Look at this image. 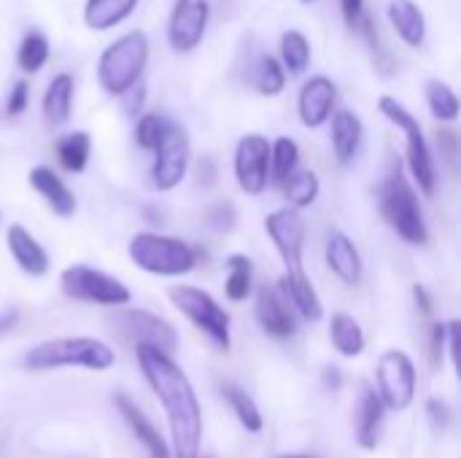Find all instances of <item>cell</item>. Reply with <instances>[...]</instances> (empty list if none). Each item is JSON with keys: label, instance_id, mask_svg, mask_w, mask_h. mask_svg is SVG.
I'll return each instance as SVG.
<instances>
[{"label": "cell", "instance_id": "cell-1", "mask_svg": "<svg viewBox=\"0 0 461 458\" xmlns=\"http://www.w3.org/2000/svg\"><path fill=\"white\" fill-rule=\"evenodd\" d=\"M135 359L138 367L162 402L170 424V440H173V458H200L203 445V410L194 394L192 381L186 373L165 354L135 346Z\"/></svg>", "mask_w": 461, "mask_h": 458}, {"label": "cell", "instance_id": "cell-2", "mask_svg": "<svg viewBox=\"0 0 461 458\" xmlns=\"http://www.w3.org/2000/svg\"><path fill=\"white\" fill-rule=\"evenodd\" d=\"M378 211H381L384 221L408 246H424L429 240V229L424 221L419 194H416L413 184L405 178L400 162H392L384 181L378 184Z\"/></svg>", "mask_w": 461, "mask_h": 458}, {"label": "cell", "instance_id": "cell-3", "mask_svg": "<svg viewBox=\"0 0 461 458\" xmlns=\"http://www.w3.org/2000/svg\"><path fill=\"white\" fill-rule=\"evenodd\" d=\"M24 370L46 373L62 367H84L92 373H105L116 364V351L97 337H54L32 346L22 356Z\"/></svg>", "mask_w": 461, "mask_h": 458}, {"label": "cell", "instance_id": "cell-4", "mask_svg": "<svg viewBox=\"0 0 461 458\" xmlns=\"http://www.w3.org/2000/svg\"><path fill=\"white\" fill-rule=\"evenodd\" d=\"M127 254L135 267L162 275V278H178L197 267V254L189 243L181 238H167L157 232H138L132 235Z\"/></svg>", "mask_w": 461, "mask_h": 458}, {"label": "cell", "instance_id": "cell-5", "mask_svg": "<svg viewBox=\"0 0 461 458\" xmlns=\"http://www.w3.org/2000/svg\"><path fill=\"white\" fill-rule=\"evenodd\" d=\"M149 62V40L143 32H127L119 40H113L103 54H100V65H97V78L100 86L108 94H127L143 67Z\"/></svg>", "mask_w": 461, "mask_h": 458}, {"label": "cell", "instance_id": "cell-6", "mask_svg": "<svg viewBox=\"0 0 461 458\" xmlns=\"http://www.w3.org/2000/svg\"><path fill=\"white\" fill-rule=\"evenodd\" d=\"M378 108H381V113H384L394 127H400V130L405 132V143H408V167H411V173H413L419 189H421L427 197H432V194L438 192V167H435V157H432V151H429V143H427V138H424V130H421L419 119H416L402 103H397V100L389 97V94H384V97L378 100Z\"/></svg>", "mask_w": 461, "mask_h": 458}, {"label": "cell", "instance_id": "cell-7", "mask_svg": "<svg viewBox=\"0 0 461 458\" xmlns=\"http://www.w3.org/2000/svg\"><path fill=\"white\" fill-rule=\"evenodd\" d=\"M59 289L65 297L76 302L89 305H105V308H124L132 300V292L113 275L95 270L89 265H70L59 275Z\"/></svg>", "mask_w": 461, "mask_h": 458}, {"label": "cell", "instance_id": "cell-8", "mask_svg": "<svg viewBox=\"0 0 461 458\" xmlns=\"http://www.w3.org/2000/svg\"><path fill=\"white\" fill-rule=\"evenodd\" d=\"M167 297L173 300V305L200 329L208 335V340L221 348V351H230L232 346V337H230V313L203 289L197 286H170L167 289Z\"/></svg>", "mask_w": 461, "mask_h": 458}, {"label": "cell", "instance_id": "cell-9", "mask_svg": "<svg viewBox=\"0 0 461 458\" xmlns=\"http://www.w3.org/2000/svg\"><path fill=\"white\" fill-rule=\"evenodd\" d=\"M113 329L135 343V346H146V348H154L165 356L173 359V354L178 351V332L170 321L149 313V310H140V308H119L116 316L111 319Z\"/></svg>", "mask_w": 461, "mask_h": 458}, {"label": "cell", "instance_id": "cell-10", "mask_svg": "<svg viewBox=\"0 0 461 458\" xmlns=\"http://www.w3.org/2000/svg\"><path fill=\"white\" fill-rule=\"evenodd\" d=\"M375 383H378L375 394L381 397L384 408L397 413L408 410L416 400V386H419L413 359L405 351H386L378 359Z\"/></svg>", "mask_w": 461, "mask_h": 458}, {"label": "cell", "instance_id": "cell-11", "mask_svg": "<svg viewBox=\"0 0 461 458\" xmlns=\"http://www.w3.org/2000/svg\"><path fill=\"white\" fill-rule=\"evenodd\" d=\"M235 178L249 197H259L270 181V140L262 135H246L235 148Z\"/></svg>", "mask_w": 461, "mask_h": 458}, {"label": "cell", "instance_id": "cell-12", "mask_svg": "<svg viewBox=\"0 0 461 458\" xmlns=\"http://www.w3.org/2000/svg\"><path fill=\"white\" fill-rule=\"evenodd\" d=\"M154 154H157V162L151 167L154 189H159V192L176 189L184 181L186 167H189V135H186V130L178 124H170L165 140L159 143V148Z\"/></svg>", "mask_w": 461, "mask_h": 458}, {"label": "cell", "instance_id": "cell-13", "mask_svg": "<svg viewBox=\"0 0 461 458\" xmlns=\"http://www.w3.org/2000/svg\"><path fill=\"white\" fill-rule=\"evenodd\" d=\"M265 229L286 262V270H303V251H305V221L294 208L273 211L265 219Z\"/></svg>", "mask_w": 461, "mask_h": 458}, {"label": "cell", "instance_id": "cell-14", "mask_svg": "<svg viewBox=\"0 0 461 458\" xmlns=\"http://www.w3.org/2000/svg\"><path fill=\"white\" fill-rule=\"evenodd\" d=\"M254 313H257L259 327H262L270 337L286 340V337H294V335H297L294 310H292V305L286 302V297H284V292H281L278 283H265V286H259L257 302H254Z\"/></svg>", "mask_w": 461, "mask_h": 458}, {"label": "cell", "instance_id": "cell-15", "mask_svg": "<svg viewBox=\"0 0 461 458\" xmlns=\"http://www.w3.org/2000/svg\"><path fill=\"white\" fill-rule=\"evenodd\" d=\"M208 27V3L205 0H178L170 24H167V40L176 51H192L203 40Z\"/></svg>", "mask_w": 461, "mask_h": 458}, {"label": "cell", "instance_id": "cell-16", "mask_svg": "<svg viewBox=\"0 0 461 458\" xmlns=\"http://www.w3.org/2000/svg\"><path fill=\"white\" fill-rule=\"evenodd\" d=\"M384 418H386V408H384L381 397L367 383H362L359 400H357V408H354V437H357V445L362 451H375L378 448Z\"/></svg>", "mask_w": 461, "mask_h": 458}, {"label": "cell", "instance_id": "cell-17", "mask_svg": "<svg viewBox=\"0 0 461 458\" xmlns=\"http://www.w3.org/2000/svg\"><path fill=\"white\" fill-rule=\"evenodd\" d=\"M335 100H338V89L335 84L327 78V76H313L303 84L300 89V100H297V108H300V119L305 127H321L324 121H330L332 116V108H335Z\"/></svg>", "mask_w": 461, "mask_h": 458}, {"label": "cell", "instance_id": "cell-18", "mask_svg": "<svg viewBox=\"0 0 461 458\" xmlns=\"http://www.w3.org/2000/svg\"><path fill=\"white\" fill-rule=\"evenodd\" d=\"M5 243H8V251L16 262V267L30 275V278H43L49 273V254L46 248L35 240V235L30 229H24L22 224H11L8 232H5Z\"/></svg>", "mask_w": 461, "mask_h": 458}, {"label": "cell", "instance_id": "cell-19", "mask_svg": "<svg viewBox=\"0 0 461 458\" xmlns=\"http://www.w3.org/2000/svg\"><path fill=\"white\" fill-rule=\"evenodd\" d=\"M113 405L119 410V416L124 418V424L130 427L132 437L146 448V456L149 458H173L170 456V448L167 443L162 440V435L154 429V424L143 416V410L127 397V394H116L113 397Z\"/></svg>", "mask_w": 461, "mask_h": 458}, {"label": "cell", "instance_id": "cell-20", "mask_svg": "<svg viewBox=\"0 0 461 458\" xmlns=\"http://www.w3.org/2000/svg\"><path fill=\"white\" fill-rule=\"evenodd\" d=\"M286 302L292 305V310H297L305 321L316 324L321 321L324 316V305H321V297L319 292L313 289L311 278L305 275V270H289L281 281H278Z\"/></svg>", "mask_w": 461, "mask_h": 458}, {"label": "cell", "instance_id": "cell-21", "mask_svg": "<svg viewBox=\"0 0 461 458\" xmlns=\"http://www.w3.org/2000/svg\"><path fill=\"white\" fill-rule=\"evenodd\" d=\"M324 256H327L330 270H332L346 286H357V283L362 281L365 265H362L359 248L354 246V240H351L346 232H332V235H330L327 248H324Z\"/></svg>", "mask_w": 461, "mask_h": 458}, {"label": "cell", "instance_id": "cell-22", "mask_svg": "<svg viewBox=\"0 0 461 458\" xmlns=\"http://www.w3.org/2000/svg\"><path fill=\"white\" fill-rule=\"evenodd\" d=\"M30 186L46 200V205L59 216V219H70L78 208L73 192L65 186V181L46 165H38L30 170Z\"/></svg>", "mask_w": 461, "mask_h": 458}, {"label": "cell", "instance_id": "cell-23", "mask_svg": "<svg viewBox=\"0 0 461 458\" xmlns=\"http://www.w3.org/2000/svg\"><path fill=\"white\" fill-rule=\"evenodd\" d=\"M365 138V127L354 111H335L332 113V151L340 165H351L359 154Z\"/></svg>", "mask_w": 461, "mask_h": 458}, {"label": "cell", "instance_id": "cell-24", "mask_svg": "<svg viewBox=\"0 0 461 458\" xmlns=\"http://www.w3.org/2000/svg\"><path fill=\"white\" fill-rule=\"evenodd\" d=\"M389 22L408 46H421L427 35L424 11L413 0H389Z\"/></svg>", "mask_w": 461, "mask_h": 458}, {"label": "cell", "instance_id": "cell-25", "mask_svg": "<svg viewBox=\"0 0 461 458\" xmlns=\"http://www.w3.org/2000/svg\"><path fill=\"white\" fill-rule=\"evenodd\" d=\"M73 113V76L59 73L51 78L43 94V119L51 127H62Z\"/></svg>", "mask_w": 461, "mask_h": 458}, {"label": "cell", "instance_id": "cell-26", "mask_svg": "<svg viewBox=\"0 0 461 458\" xmlns=\"http://www.w3.org/2000/svg\"><path fill=\"white\" fill-rule=\"evenodd\" d=\"M330 340L335 346V351L346 359L362 356L365 351V332L359 327V321L348 313H335L330 321Z\"/></svg>", "mask_w": 461, "mask_h": 458}, {"label": "cell", "instance_id": "cell-27", "mask_svg": "<svg viewBox=\"0 0 461 458\" xmlns=\"http://www.w3.org/2000/svg\"><path fill=\"white\" fill-rule=\"evenodd\" d=\"M221 397L227 400L230 410L235 413V418L240 421V427L249 432V435H259L265 429V418L259 413V405L251 400V394L235 383H221Z\"/></svg>", "mask_w": 461, "mask_h": 458}, {"label": "cell", "instance_id": "cell-28", "mask_svg": "<svg viewBox=\"0 0 461 458\" xmlns=\"http://www.w3.org/2000/svg\"><path fill=\"white\" fill-rule=\"evenodd\" d=\"M54 151H57V162L62 165V170H68V173H84L86 170V162H89V151H92V138L84 130L68 132V135H62L57 140Z\"/></svg>", "mask_w": 461, "mask_h": 458}, {"label": "cell", "instance_id": "cell-29", "mask_svg": "<svg viewBox=\"0 0 461 458\" xmlns=\"http://www.w3.org/2000/svg\"><path fill=\"white\" fill-rule=\"evenodd\" d=\"M227 281L224 294L230 302H246L254 292V265L246 254H232L227 259Z\"/></svg>", "mask_w": 461, "mask_h": 458}, {"label": "cell", "instance_id": "cell-30", "mask_svg": "<svg viewBox=\"0 0 461 458\" xmlns=\"http://www.w3.org/2000/svg\"><path fill=\"white\" fill-rule=\"evenodd\" d=\"M135 5L138 0H86L84 19L92 30H108L127 19Z\"/></svg>", "mask_w": 461, "mask_h": 458}, {"label": "cell", "instance_id": "cell-31", "mask_svg": "<svg viewBox=\"0 0 461 458\" xmlns=\"http://www.w3.org/2000/svg\"><path fill=\"white\" fill-rule=\"evenodd\" d=\"M281 192L289 200V205H294V208H311L316 202L319 192H321V184H319V175L313 170H300V173H292L281 184Z\"/></svg>", "mask_w": 461, "mask_h": 458}, {"label": "cell", "instance_id": "cell-32", "mask_svg": "<svg viewBox=\"0 0 461 458\" xmlns=\"http://www.w3.org/2000/svg\"><path fill=\"white\" fill-rule=\"evenodd\" d=\"M300 165V148L292 138H278L270 146V178L281 186L292 173H297Z\"/></svg>", "mask_w": 461, "mask_h": 458}, {"label": "cell", "instance_id": "cell-33", "mask_svg": "<svg viewBox=\"0 0 461 458\" xmlns=\"http://www.w3.org/2000/svg\"><path fill=\"white\" fill-rule=\"evenodd\" d=\"M427 105L435 119L440 121H456L459 119V97L446 81H427Z\"/></svg>", "mask_w": 461, "mask_h": 458}, {"label": "cell", "instance_id": "cell-34", "mask_svg": "<svg viewBox=\"0 0 461 458\" xmlns=\"http://www.w3.org/2000/svg\"><path fill=\"white\" fill-rule=\"evenodd\" d=\"M251 81H254V86H257L262 94L273 97V94H281V92H284V86H286V73H284V67H281V62H278L276 57L259 54L257 67H254V73H251Z\"/></svg>", "mask_w": 461, "mask_h": 458}, {"label": "cell", "instance_id": "cell-35", "mask_svg": "<svg viewBox=\"0 0 461 458\" xmlns=\"http://www.w3.org/2000/svg\"><path fill=\"white\" fill-rule=\"evenodd\" d=\"M281 57L284 65L289 67V73H305L308 62H311V43L300 30H289L281 38Z\"/></svg>", "mask_w": 461, "mask_h": 458}, {"label": "cell", "instance_id": "cell-36", "mask_svg": "<svg viewBox=\"0 0 461 458\" xmlns=\"http://www.w3.org/2000/svg\"><path fill=\"white\" fill-rule=\"evenodd\" d=\"M49 59V40L43 32L32 30L22 38V46H19V54H16V62L24 73H38Z\"/></svg>", "mask_w": 461, "mask_h": 458}, {"label": "cell", "instance_id": "cell-37", "mask_svg": "<svg viewBox=\"0 0 461 458\" xmlns=\"http://www.w3.org/2000/svg\"><path fill=\"white\" fill-rule=\"evenodd\" d=\"M170 124H173V121L165 119V116H159V113H146V116H140L138 124H135V140H138V146L146 148V151H157L159 143L165 140Z\"/></svg>", "mask_w": 461, "mask_h": 458}, {"label": "cell", "instance_id": "cell-38", "mask_svg": "<svg viewBox=\"0 0 461 458\" xmlns=\"http://www.w3.org/2000/svg\"><path fill=\"white\" fill-rule=\"evenodd\" d=\"M446 351H448V321H438L432 324L429 329V367L432 370H440L443 367V359H446Z\"/></svg>", "mask_w": 461, "mask_h": 458}, {"label": "cell", "instance_id": "cell-39", "mask_svg": "<svg viewBox=\"0 0 461 458\" xmlns=\"http://www.w3.org/2000/svg\"><path fill=\"white\" fill-rule=\"evenodd\" d=\"M205 224L216 232H230L235 227V208L232 202H219L205 213Z\"/></svg>", "mask_w": 461, "mask_h": 458}, {"label": "cell", "instance_id": "cell-40", "mask_svg": "<svg viewBox=\"0 0 461 458\" xmlns=\"http://www.w3.org/2000/svg\"><path fill=\"white\" fill-rule=\"evenodd\" d=\"M30 103V84L27 81H16L11 94H8V103H5V111L8 116H19Z\"/></svg>", "mask_w": 461, "mask_h": 458}, {"label": "cell", "instance_id": "cell-41", "mask_svg": "<svg viewBox=\"0 0 461 458\" xmlns=\"http://www.w3.org/2000/svg\"><path fill=\"white\" fill-rule=\"evenodd\" d=\"M438 146H440V154L446 157V162H448L451 167H456V151H459L456 132H454V130H440V132H438Z\"/></svg>", "mask_w": 461, "mask_h": 458}, {"label": "cell", "instance_id": "cell-42", "mask_svg": "<svg viewBox=\"0 0 461 458\" xmlns=\"http://www.w3.org/2000/svg\"><path fill=\"white\" fill-rule=\"evenodd\" d=\"M427 413H429V421H432V427L438 432H443L448 427V421H451V410H448V405L443 400H429L427 402Z\"/></svg>", "mask_w": 461, "mask_h": 458}, {"label": "cell", "instance_id": "cell-43", "mask_svg": "<svg viewBox=\"0 0 461 458\" xmlns=\"http://www.w3.org/2000/svg\"><path fill=\"white\" fill-rule=\"evenodd\" d=\"M197 184L200 186H213L216 184V165L211 157H203L197 162Z\"/></svg>", "mask_w": 461, "mask_h": 458}, {"label": "cell", "instance_id": "cell-44", "mask_svg": "<svg viewBox=\"0 0 461 458\" xmlns=\"http://www.w3.org/2000/svg\"><path fill=\"white\" fill-rule=\"evenodd\" d=\"M340 8L348 24H357L365 16V0H340Z\"/></svg>", "mask_w": 461, "mask_h": 458}, {"label": "cell", "instance_id": "cell-45", "mask_svg": "<svg viewBox=\"0 0 461 458\" xmlns=\"http://www.w3.org/2000/svg\"><path fill=\"white\" fill-rule=\"evenodd\" d=\"M413 300H416V305H419V310H421L424 316H432V310H435V302H432L429 292H427L421 283H416V286H413Z\"/></svg>", "mask_w": 461, "mask_h": 458}, {"label": "cell", "instance_id": "cell-46", "mask_svg": "<svg viewBox=\"0 0 461 458\" xmlns=\"http://www.w3.org/2000/svg\"><path fill=\"white\" fill-rule=\"evenodd\" d=\"M324 386H327L330 391H338V389L343 386V375H340L338 367H327V370H324Z\"/></svg>", "mask_w": 461, "mask_h": 458}, {"label": "cell", "instance_id": "cell-47", "mask_svg": "<svg viewBox=\"0 0 461 458\" xmlns=\"http://www.w3.org/2000/svg\"><path fill=\"white\" fill-rule=\"evenodd\" d=\"M130 92H132V94H130L127 111H130V113H138V108L143 105V94H146V92H143V86H138V84H135V86H132Z\"/></svg>", "mask_w": 461, "mask_h": 458}, {"label": "cell", "instance_id": "cell-48", "mask_svg": "<svg viewBox=\"0 0 461 458\" xmlns=\"http://www.w3.org/2000/svg\"><path fill=\"white\" fill-rule=\"evenodd\" d=\"M16 319H19V310H16V308L3 310V313H0V335H3V332H8V329L16 324Z\"/></svg>", "mask_w": 461, "mask_h": 458}, {"label": "cell", "instance_id": "cell-49", "mask_svg": "<svg viewBox=\"0 0 461 458\" xmlns=\"http://www.w3.org/2000/svg\"><path fill=\"white\" fill-rule=\"evenodd\" d=\"M278 458H313V456H305V454H286V456H278Z\"/></svg>", "mask_w": 461, "mask_h": 458}, {"label": "cell", "instance_id": "cell-50", "mask_svg": "<svg viewBox=\"0 0 461 458\" xmlns=\"http://www.w3.org/2000/svg\"><path fill=\"white\" fill-rule=\"evenodd\" d=\"M303 3H313V0H303Z\"/></svg>", "mask_w": 461, "mask_h": 458}]
</instances>
